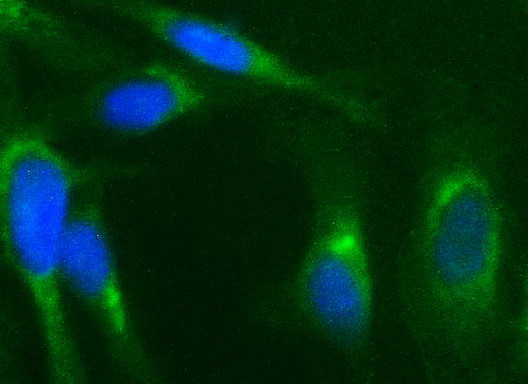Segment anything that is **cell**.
I'll use <instances>...</instances> for the list:
<instances>
[{
	"mask_svg": "<svg viewBox=\"0 0 528 384\" xmlns=\"http://www.w3.org/2000/svg\"><path fill=\"white\" fill-rule=\"evenodd\" d=\"M507 229L502 199L481 159L438 158L399 264L408 329L434 357L471 367L504 327Z\"/></svg>",
	"mask_w": 528,
	"mask_h": 384,
	"instance_id": "obj_1",
	"label": "cell"
},
{
	"mask_svg": "<svg viewBox=\"0 0 528 384\" xmlns=\"http://www.w3.org/2000/svg\"><path fill=\"white\" fill-rule=\"evenodd\" d=\"M307 169L314 198L307 243L292 273L254 299L252 313L267 326L312 333L366 374L376 286L360 174L347 157L327 153H313Z\"/></svg>",
	"mask_w": 528,
	"mask_h": 384,
	"instance_id": "obj_2",
	"label": "cell"
},
{
	"mask_svg": "<svg viewBox=\"0 0 528 384\" xmlns=\"http://www.w3.org/2000/svg\"><path fill=\"white\" fill-rule=\"evenodd\" d=\"M116 172L73 161L37 129H17L1 145L2 251L33 306L52 382L87 381L64 304L60 265L78 194Z\"/></svg>",
	"mask_w": 528,
	"mask_h": 384,
	"instance_id": "obj_3",
	"label": "cell"
},
{
	"mask_svg": "<svg viewBox=\"0 0 528 384\" xmlns=\"http://www.w3.org/2000/svg\"><path fill=\"white\" fill-rule=\"evenodd\" d=\"M118 12L200 65L314 97L360 122L371 119L369 108L356 96L296 68L223 21L170 5L136 0L123 1Z\"/></svg>",
	"mask_w": 528,
	"mask_h": 384,
	"instance_id": "obj_4",
	"label": "cell"
},
{
	"mask_svg": "<svg viewBox=\"0 0 528 384\" xmlns=\"http://www.w3.org/2000/svg\"><path fill=\"white\" fill-rule=\"evenodd\" d=\"M100 183L82 190L73 205L61 258V282L96 320L116 366L133 380L157 381L158 371L128 305Z\"/></svg>",
	"mask_w": 528,
	"mask_h": 384,
	"instance_id": "obj_5",
	"label": "cell"
},
{
	"mask_svg": "<svg viewBox=\"0 0 528 384\" xmlns=\"http://www.w3.org/2000/svg\"><path fill=\"white\" fill-rule=\"evenodd\" d=\"M208 98L206 89L187 73L151 61L106 73L81 93L73 111L93 128L139 136L200 109Z\"/></svg>",
	"mask_w": 528,
	"mask_h": 384,
	"instance_id": "obj_6",
	"label": "cell"
},
{
	"mask_svg": "<svg viewBox=\"0 0 528 384\" xmlns=\"http://www.w3.org/2000/svg\"><path fill=\"white\" fill-rule=\"evenodd\" d=\"M2 29L57 68L86 72L109 68L114 52L79 34L55 15L27 2L1 0Z\"/></svg>",
	"mask_w": 528,
	"mask_h": 384,
	"instance_id": "obj_7",
	"label": "cell"
}]
</instances>
